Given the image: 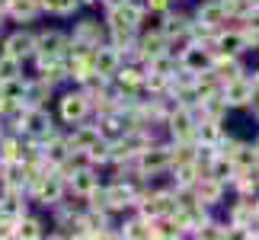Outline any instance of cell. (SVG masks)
<instances>
[{"label":"cell","mask_w":259,"mask_h":240,"mask_svg":"<svg viewBox=\"0 0 259 240\" xmlns=\"http://www.w3.org/2000/svg\"><path fill=\"white\" fill-rule=\"evenodd\" d=\"M253 218H256V195H237L231 202V212H227V224L234 231H243Z\"/></svg>","instance_id":"7c38bea8"},{"label":"cell","mask_w":259,"mask_h":240,"mask_svg":"<svg viewBox=\"0 0 259 240\" xmlns=\"http://www.w3.org/2000/svg\"><path fill=\"white\" fill-rule=\"evenodd\" d=\"M211 48H208V45H198V42H189L186 45V52L183 55H179V64H183V67H189V71H208V67H211Z\"/></svg>","instance_id":"ffe728a7"},{"label":"cell","mask_w":259,"mask_h":240,"mask_svg":"<svg viewBox=\"0 0 259 240\" xmlns=\"http://www.w3.org/2000/svg\"><path fill=\"white\" fill-rule=\"evenodd\" d=\"M170 7H173V0H144V10H147V13H157V16L166 13Z\"/></svg>","instance_id":"d6a6232c"},{"label":"cell","mask_w":259,"mask_h":240,"mask_svg":"<svg viewBox=\"0 0 259 240\" xmlns=\"http://www.w3.org/2000/svg\"><path fill=\"white\" fill-rule=\"evenodd\" d=\"M38 7H42V13H48V16H77L83 10L77 0H38Z\"/></svg>","instance_id":"484cf974"},{"label":"cell","mask_w":259,"mask_h":240,"mask_svg":"<svg viewBox=\"0 0 259 240\" xmlns=\"http://www.w3.org/2000/svg\"><path fill=\"white\" fill-rule=\"evenodd\" d=\"M183 237H186V234L179 231V227H176L166 215L151 218V240H183Z\"/></svg>","instance_id":"d4e9b609"},{"label":"cell","mask_w":259,"mask_h":240,"mask_svg":"<svg viewBox=\"0 0 259 240\" xmlns=\"http://www.w3.org/2000/svg\"><path fill=\"white\" fill-rule=\"evenodd\" d=\"M64 135H67V144H71V151H87L90 144L99 138V128L96 122H74V125H64Z\"/></svg>","instance_id":"4fadbf2b"},{"label":"cell","mask_w":259,"mask_h":240,"mask_svg":"<svg viewBox=\"0 0 259 240\" xmlns=\"http://www.w3.org/2000/svg\"><path fill=\"white\" fill-rule=\"evenodd\" d=\"M93 122H96V128H99V138H106V141H115V138H122V135L128 132V118L118 112V109L99 112Z\"/></svg>","instance_id":"5bb4252c"},{"label":"cell","mask_w":259,"mask_h":240,"mask_svg":"<svg viewBox=\"0 0 259 240\" xmlns=\"http://www.w3.org/2000/svg\"><path fill=\"white\" fill-rule=\"evenodd\" d=\"M67 32H61V29H38L35 32V52L32 55H42V58H64L67 52Z\"/></svg>","instance_id":"ba28073f"},{"label":"cell","mask_w":259,"mask_h":240,"mask_svg":"<svg viewBox=\"0 0 259 240\" xmlns=\"http://www.w3.org/2000/svg\"><path fill=\"white\" fill-rule=\"evenodd\" d=\"M253 173H256V179H259V164H256V167H253Z\"/></svg>","instance_id":"e575fe53"},{"label":"cell","mask_w":259,"mask_h":240,"mask_svg":"<svg viewBox=\"0 0 259 240\" xmlns=\"http://www.w3.org/2000/svg\"><path fill=\"white\" fill-rule=\"evenodd\" d=\"M0 52L13 55V58H19V61H29L32 52H35V32L29 26H16L10 35L0 38Z\"/></svg>","instance_id":"5b68a950"},{"label":"cell","mask_w":259,"mask_h":240,"mask_svg":"<svg viewBox=\"0 0 259 240\" xmlns=\"http://www.w3.org/2000/svg\"><path fill=\"white\" fill-rule=\"evenodd\" d=\"M103 7H115V4H125V0H99Z\"/></svg>","instance_id":"836d02e7"},{"label":"cell","mask_w":259,"mask_h":240,"mask_svg":"<svg viewBox=\"0 0 259 240\" xmlns=\"http://www.w3.org/2000/svg\"><path fill=\"white\" fill-rule=\"evenodd\" d=\"M87 157H90V164H93L96 170H103L109 164V141L106 138H96V141L87 147Z\"/></svg>","instance_id":"4dcf8cb0"},{"label":"cell","mask_w":259,"mask_h":240,"mask_svg":"<svg viewBox=\"0 0 259 240\" xmlns=\"http://www.w3.org/2000/svg\"><path fill=\"white\" fill-rule=\"evenodd\" d=\"M250 96H253V84H250V77H246V71H243L240 77H234V80H227V84H221V99L227 103V109H231V112H240V109H246Z\"/></svg>","instance_id":"8992f818"},{"label":"cell","mask_w":259,"mask_h":240,"mask_svg":"<svg viewBox=\"0 0 259 240\" xmlns=\"http://www.w3.org/2000/svg\"><path fill=\"white\" fill-rule=\"evenodd\" d=\"M58 90L55 87H48L42 77H35V74H26V93H23V106H48L55 99Z\"/></svg>","instance_id":"2e32d148"},{"label":"cell","mask_w":259,"mask_h":240,"mask_svg":"<svg viewBox=\"0 0 259 240\" xmlns=\"http://www.w3.org/2000/svg\"><path fill=\"white\" fill-rule=\"evenodd\" d=\"M208 176H214L218 183H224L227 189H231V179H234V164L227 157H214V164L208 167Z\"/></svg>","instance_id":"f1b7e54d"},{"label":"cell","mask_w":259,"mask_h":240,"mask_svg":"<svg viewBox=\"0 0 259 240\" xmlns=\"http://www.w3.org/2000/svg\"><path fill=\"white\" fill-rule=\"evenodd\" d=\"M115 227H118V237L122 240H151V221L141 218L138 212H128V218L122 215V221Z\"/></svg>","instance_id":"ac0fdd59"},{"label":"cell","mask_w":259,"mask_h":240,"mask_svg":"<svg viewBox=\"0 0 259 240\" xmlns=\"http://www.w3.org/2000/svg\"><path fill=\"white\" fill-rule=\"evenodd\" d=\"M64 195H67V183H64V176L58 173V170H48L32 202H35L38 208H52V205H58V202H61Z\"/></svg>","instance_id":"52a82bcc"},{"label":"cell","mask_w":259,"mask_h":240,"mask_svg":"<svg viewBox=\"0 0 259 240\" xmlns=\"http://www.w3.org/2000/svg\"><path fill=\"white\" fill-rule=\"evenodd\" d=\"M90 61H93V71L103 74V77H112L115 67L122 64V55H118V48H112L109 42H99L93 48V55H90Z\"/></svg>","instance_id":"9a60e30c"},{"label":"cell","mask_w":259,"mask_h":240,"mask_svg":"<svg viewBox=\"0 0 259 240\" xmlns=\"http://www.w3.org/2000/svg\"><path fill=\"white\" fill-rule=\"evenodd\" d=\"M90 118V99L80 87L74 84V90H61L58 93V122L61 125H74Z\"/></svg>","instance_id":"7a4b0ae2"},{"label":"cell","mask_w":259,"mask_h":240,"mask_svg":"<svg viewBox=\"0 0 259 240\" xmlns=\"http://www.w3.org/2000/svg\"><path fill=\"white\" fill-rule=\"evenodd\" d=\"M135 170L141 176H163V173H170V147H166V138L163 141H154V144H147L141 147V151L135 154Z\"/></svg>","instance_id":"6da1fadb"},{"label":"cell","mask_w":259,"mask_h":240,"mask_svg":"<svg viewBox=\"0 0 259 240\" xmlns=\"http://www.w3.org/2000/svg\"><path fill=\"white\" fill-rule=\"evenodd\" d=\"M173 4H183V0H173Z\"/></svg>","instance_id":"d590c367"},{"label":"cell","mask_w":259,"mask_h":240,"mask_svg":"<svg viewBox=\"0 0 259 240\" xmlns=\"http://www.w3.org/2000/svg\"><path fill=\"white\" fill-rule=\"evenodd\" d=\"M189 19H192V13H186V10H166V13H160V19H157V29L163 32V38H176V35H186L189 29Z\"/></svg>","instance_id":"e0dca14e"},{"label":"cell","mask_w":259,"mask_h":240,"mask_svg":"<svg viewBox=\"0 0 259 240\" xmlns=\"http://www.w3.org/2000/svg\"><path fill=\"white\" fill-rule=\"evenodd\" d=\"M179 67H183V64H179V58L170 55V52H160L157 58H151V61H147V71H157V74H163V77H173Z\"/></svg>","instance_id":"83f0119b"},{"label":"cell","mask_w":259,"mask_h":240,"mask_svg":"<svg viewBox=\"0 0 259 240\" xmlns=\"http://www.w3.org/2000/svg\"><path fill=\"white\" fill-rule=\"evenodd\" d=\"M192 16L202 19V23H208V26H214V29L227 26V13H224V4H221V0H198V7H195Z\"/></svg>","instance_id":"603a6c76"},{"label":"cell","mask_w":259,"mask_h":240,"mask_svg":"<svg viewBox=\"0 0 259 240\" xmlns=\"http://www.w3.org/2000/svg\"><path fill=\"white\" fill-rule=\"evenodd\" d=\"M246 71L243 64V55H224V52H214L211 55V74L221 80V84H227V80L240 77Z\"/></svg>","instance_id":"30bf717a"},{"label":"cell","mask_w":259,"mask_h":240,"mask_svg":"<svg viewBox=\"0 0 259 240\" xmlns=\"http://www.w3.org/2000/svg\"><path fill=\"white\" fill-rule=\"evenodd\" d=\"M58 118L52 115V109L48 106H26L23 109V135L29 138H38V141H45L52 132H58Z\"/></svg>","instance_id":"3957f363"},{"label":"cell","mask_w":259,"mask_h":240,"mask_svg":"<svg viewBox=\"0 0 259 240\" xmlns=\"http://www.w3.org/2000/svg\"><path fill=\"white\" fill-rule=\"evenodd\" d=\"M221 90V80H218L214 74H211V67L208 71H198L195 74V84H192V93L198 96V99H205V96H211V93H218Z\"/></svg>","instance_id":"4316f807"},{"label":"cell","mask_w":259,"mask_h":240,"mask_svg":"<svg viewBox=\"0 0 259 240\" xmlns=\"http://www.w3.org/2000/svg\"><path fill=\"white\" fill-rule=\"evenodd\" d=\"M99 186V170L96 167H80L74 173H67V192L77 198H87Z\"/></svg>","instance_id":"8fae6325"},{"label":"cell","mask_w":259,"mask_h":240,"mask_svg":"<svg viewBox=\"0 0 259 240\" xmlns=\"http://www.w3.org/2000/svg\"><path fill=\"white\" fill-rule=\"evenodd\" d=\"M195 112L189 106L179 103L170 115H166V122H163V135L170 138V141H192V135H195Z\"/></svg>","instance_id":"277c9868"},{"label":"cell","mask_w":259,"mask_h":240,"mask_svg":"<svg viewBox=\"0 0 259 240\" xmlns=\"http://www.w3.org/2000/svg\"><path fill=\"white\" fill-rule=\"evenodd\" d=\"M42 16V7L38 0H10L7 4V19L10 23H19V26H29Z\"/></svg>","instance_id":"44dd1931"},{"label":"cell","mask_w":259,"mask_h":240,"mask_svg":"<svg viewBox=\"0 0 259 240\" xmlns=\"http://www.w3.org/2000/svg\"><path fill=\"white\" fill-rule=\"evenodd\" d=\"M67 35H77V38H87L90 45H99V42H106V23H99L93 16H80V19H74Z\"/></svg>","instance_id":"7402d4cb"},{"label":"cell","mask_w":259,"mask_h":240,"mask_svg":"<svg viewBox=\"0 0 259 240\" xmlns=\"http://www.w3.org/2000/svg\"><path fill=\"white\" fill-rule=\"evenodd\" d=\"M227 122V118H224ZM221 118H198L195 122V135H192V141L195 144H221V138L227 135V128H224Z\"/></svg>","instance_id":"d6986e66"},{"label":"cell","mask_w":259,"mask_h":240,"mask_svg":"<svg viewBox=\"0 0 259 240\" xmlns=\"http://www.w3.org/2000/svg\"><path fill=\"white\" fill-rule=\"evenodd\" d=\"M26 74V61H19V58L0 52V80H10V77H19Z\"/></svg>","instance_id":"f546056e"},{"label":"cell","mask_w":259,"mask_h":240,"mask_svg":"<svg viewBox=\"0 0 259 240\" xmlns=\"http://www.w3.org/2000/svg\"><path fill=\"white\" fill-rule=\"evenodd\" d=\"M0 240H16V221L13 218H0Z\"/></svg>","instance_id":"1f68e13d"},{"label":"cell","mask_w":259,"mask_h":240,"mask_svg":"<svg viewBox=\"0 0 259 240\" xmlns=\"http://www.w3.org/2000/svg\"><path fill=\"white\" fill-rule=\"evenodd\" d=\"M192 192H195V202H202V205H208V208H218V205H224L227 186H224V183H218L214 176H208V173H202V176L195 179Z\"/></svg>","instance_id":"9c48e42d"},{"label":"cell","mask_w":259,"mask_h":240,"mask_svg":"<svg viewBox=\"0 0 259 240\" xmlns=\"http://www.w3.org/2000/svg\"><path fill=\"white\" fill-rule=\"evenodd\" d=\"M38 237H48V224L38 215H32V208H29L16 221V240H38Z\"/></svg>","instance_id":"cb8c5ba5"}]
</instances>
